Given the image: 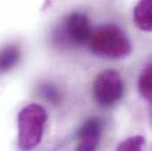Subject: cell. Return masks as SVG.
<instances>
[{
	"mask_svg": "<svg viewBox=\"0 0 152 151\" xmlns=\"http://www.w3.org/2000/svg\"><path fill=\"white\" fill-rule=\"evenodd\" d=\"M88 43L93 54L104 58H123L132 51L130 40L116 25H105L96 29Z\"/></svg>",
	"mask_w": 152,
	"mask_h": 151,
	"instance_id": "obj_1",
	"label": "cell"
},
{
	"mask_svg": "<svg viewBox=\"0 0 152 151\" xmlns=\"http://www.w3.org/2000/svg\"><path fill=\"white\" fill-rule=\"evenodd\" d=\"M47 113L37 104L25 106L18 114V149L30 150L37 147L42 141Z\"/></svg>",
	"mask_w": 152,
	"mask_h": 151,
	"instance_id": "obj_2",
	"label": "cell"
},
{
	"mask_svg": "<svg viewBox=\"0 0 152 151\" xmlns=\"http://www.w3.org/2000/svg\"><path fill=\"white\" fill-rule=\"evenodd\" d=\"M92 35L88 18L81 12L69 14L56 32L58 42L69 46H81L89 42Z\"/></svg>",
	"mask_w": 152,
	"mask_h": 151,
	"instance_id": "obj_3",
	"label": "cell"
},
{
	"mask_svg": "<svg viewBox=\"0 0 152 151\" xmlns=\"http://www.w3.org/2000/svg\"><path fill=\"white\" fill-rule=\"evenodd\" d=\"M124 81L115 70H105L96 77L93 94L96 102L103 107H110L118 103L124 94Z\"/></svg>",
	"mask_w": 152,
	"mask_h": 151,
	"instance_id": "obj_4",
	"label": "cell"
},
{
	"mask_svg": "<svg viewBox=\"0 0 152 151\" xmlns=\"http://www.w3.org/2000/svg\"><path fill=\"white\" fill-rule=\"evenodd\" d=\"M102 134V122L92 117L85 121L77 132V150H95L97 147Z\"/></svg>",
	"mask_w": 152,
	"mask_h": 151,
	"instance_id": "obj_5",
	"label": "cell"
},
{
	"mask_svg": "<svg viewBox=\"0 0 152 151\" xmlns=\"http://www.w3.org/2000/svg\"><path fill=\"white\" fill-rule=\"evenodd\" d=\"M136 27L145 32L152 31V0H140L134 9Z\"/></svg>",
	"mask_w": 152,
	"mask_h": 151,
	"instance_id": "obj_6",
	"label": "cell"
},
{
	"mask_svg": "<svg viewBox=\"0 0 152 151\" xmlns=\"http://www.w3.org/2000/svg\"><path fill=\"white\" fill-rule=\"evenodd\" d=\"M20 50L15 45H9L0 50V73L12 70L20 61Z\"/></svg>",
	"mask_w": 152,
	"mask_h": 151,
	"instance_id": "obj_7",
	"label": "cell"
},
{
	"mask_svg": "<svg viewBox=\"0 0 152 151\" xmlns=\"http://www.w3.org/2000/svg\"><path fill=\"white\" fill-rule=\"evenodd\" d=\"M138 90L141 96L152 104V64L147 66L139 76Z\"/></svg>",
	"mask_w": 152,
	"mask_h": 151,
	"instance_id": "obj_8",
	"label": "cell"
},
{
	"mask_svg": "<svg viewBox=\"0 0 152 151\" xmlns=\"http://www.w3.org/2000/svg\"><path fill=\"white\" fill-rule=\"evenodd\" d=\"M145 144V140L142 135H135L122 142L118 146V150L138 151L142 150Z\"/></svg>",
	"mask_w": 152,
	"mask_h": 151,
	"instance_id": "obj_9",
	"label": "cell"
},
{
	"mask_svg": "<svg viewBox=\"0 0 152 151\" xmlns=\"http://www.w3.org/2000/svg\"><path fill=\"white\" fill-rule=\"evenodd\" d=\"M41 93L46 100H49L53 104H56L59 101V93L53 86H50L49 84L42 86Z\"/></svg>",
	"mask_w": 152,
	"mask_h": 151,
	"instance_id": "obj_10",
	"label": "cell"
},
{
	"mask_svg": "<svg viewBox=\"0 0 152 151\" xmlns=\"http://www.w3.org/2000/svg\"><path fill=\"white\" fill-rule=\"evenodd\" d=\"M151 117H152V104H151Z\"/></svg>",
	"mask_w": 152,
	"mask_h": 151,
	"instance_id": "obj_11",
	"label": "cell"
}]
</instances>
